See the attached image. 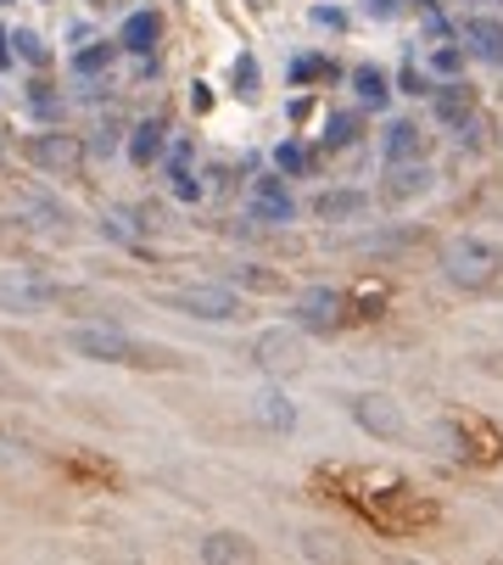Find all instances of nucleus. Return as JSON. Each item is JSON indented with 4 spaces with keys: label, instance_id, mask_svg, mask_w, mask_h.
Here are the masks:
<instances>
[{
    "label": "nucleus",
    "instance_id": "obj_1",
    "mask_svg": "<svg viewBox=\"0 0 503 565\" xmlns=\"http://www.w3.org/2000/svg\"><path fill=\"white\" fill-rule=\"evenodd\" d=\"M319 487H330L341 504H352L370 527H381L391 538L425 532V527H436V515H442L425 493H414L409 482H402L397 470H375V464L370 470L364 464H330V470H319Z\"/></svg>",
    "mask_w": 503,
    "mask_h": 565
},
{
    "label": "nucleus",
    "instance_id": "obj_2",
    "mask_svg": "<svg viewBox=\"0 0 503 565\" xmlns=\"http://www.w3.org/2000/svg\"><path fill=\"white\" fill-rule=\"evenodd\" d=\"M68 348L90 364H124V369H174L179 353L174 348H157V342H140L118 325H73L68 331Z\"/></svg>",
    "mask_w": 503,
    "mask_h": 565
},
{
    "label": "nucleus",
    "instance_id": "obj_3",
    "mask_svg": "<svg viewBox=\"0 0 503 565\" xmlns=\"http://www.w3.org/2000/svg\"><path fill=\"white\" fill-rule=\"evenodd\" d=\"M436 443L459 459V464H470V470L503 464V432H498V420H487V414H476V409H447V414L436 420Z\"/></svg>",
    "mask_w": 503,
    "mask_h": 565
},
{
    "label": "nucleus",
    "instance_id": "obj_4",
    "mask_svg": "<svg viewBox=\"0 0 503 565\" xmlns=\"http://www.w3.org/2000/svg\"><path fill=\"white\" fill-rule=\"evenodd\" d=\"M442 280L453 292H492L503 280V247L487 242V235H453L442 247Z\"/></svg>",
    "mask_w": 503,
    "mask_h": 565
},
{
    "label": "nucleus",
    "instance_id": "obj_5",
    "mask_svg": "<svg viewBox=\"0 0 503 565\" xmlns=\"http://www.w3.org/2000/svg\"><path fill=\"white\" fill-rule=\"evenodd\" d=\"M291 325L308 337H336L352 325V308H347V292L336 286H302L296 303H291Z\"/></svg>",
    "mask_w": 503,
    "mask_h": 565
},
{
    "label": "nucleus",
    "instance_id": "obj_6",
    "mask_svg": "<svg viewBox=\"0 0 503 565\" xmlns=\"http://www.w3.org/2000/svg\"><path fill=\"white\" fill-rule=\"evenodd\" d=\"M157 303H163V308H179V314H190V319H201V325H230V319L246 314L241 292L224 286V280H213V286H179V292H163Z\"/></svg>",
    "mask_w": 503,
    "mask_h": 565
},
{
    "label": "nucleus",
    "instance_id": "obj_7",
    "mask_svg": "<svg viewBox=\"0 0 503 565\" xmlns=\"http://www.w3.org/2000/svg\"><path fill=\"white\" fill-rule=\"evenodd\" d=\"M347 414H352V426L370 432L375 443H402L409 437V414H402V403L386 398V392H352Z\"/></svg>",
    "mask_w": 503,
    "mask_h": 565
},
{
    "label": "nucleus",
    "instance_id": "obj_8",
    "mask_svg": "<svg viewBox=\"0 0 503 565\" xmlns=\"http://www.w3.org/2000/svg\"><path fill=\"white\" fill-rule=\"evenodd\" d=\"M90 146L79 134H62V129H45V134H28V163L39 174H57V179H73L84 168Z\"/></svg>",
    "mask_w": 503,
    "mask_h": 565
},
{
    "label": "nucleus",
    "instance_id": "obj_9",
    "mask_svg": "<svg viewBox=\"0 0 503 565\" xmlns=\"http://www.w3.org/2000/svg\"><path fill=\"white\" fill-rule=\"evenodd\" d=\"M246 358L258 364L264 375H296L302 364H308V358H302V331H296V325L258 331V337H252V348H246Z\"/></svg>",
    "mask_w": 503,
    "mask_h": 565
},
{
    "label": "nucleus",
    "instance_id": "obj_10",
    "mask_svg": "<svg viewBox=\"0 0 503 565\" xmlns=\"http://www.w3.org/2000/svg\"><path fill=\"white\" fill-rule=\"evenodd\" d=\"M381 157H386V168L425 163V157H431V134H425V123H414V118H391L386 134H381Z\"/></svg>",
    "mask_w": 503,
    "mask_h": 565
},
{
    "label": "nucleus",
    "instance_id": "obj_11",
    "mask_svg": "<svg viewBox=\"0 0 503 565\" xmlns=\"http://www.w3.org/2000/svg\"><path fill=\"white\" fill-rule=\"evenodd\" d=\"M246 213L264 219V224H291L296 219V197L285 191L280 174H264V179H252V191H246Z\"/></svg>",
    "mask_w": 503,
    "mask_h": 565
},
{
    "label": "nucleus",
    "instance_id": "obj_12",
    "mask_svg": "<svg viewBox=\"0 0 503 565\" xmlns=\"http://www.w3.org/2000/svg\"><path fill=\"white\" fill-rule=\"evenodd\" d=\"M431 191H436L431 163H409V168H386L381 202H386V208H409V202H420V197H431Z\"/></svg>",
    "mask_w": 503,
    "mask_h": 565
},
{
    "label": "nucleus",
    "instance_id": "obj_13",
    "mask_svg": "<svg viewBox=\"0 0 503 565\" xmlns=\"http://www.w3.org/2000/svg\"><path fill=\"white\" fill-rule=\"evenodd\" d=\"M196 560L201 565H258V543H252L246 532L219 527V532H208V538L196 543Z\"/></svg>",
    "mask_w": 503,
    "mask_h": 565
},
{
    "label": "nucleus",
    "instance_id": "obj_14",
    "mask_svg": "<svg viewBox=\"0 0 503 565\" xmlns=\"http://www.w3.org/2000/svg\"><path fill=\"white\" fill-rule=\"evenodd\" d=\"M124 152H129L134 168L168 163V152H174V146H168V123H163V118H140V123L129 129V146H124Z\"/></svg>",
    "mask_w": 503,
    "mask_h": 565
},
{
    "label": "nucleus",
    "instance_id": "obj_15",
    "mask_svg": "<svg viewBox=\"0 0 503 565\" xmlns=\"http://www.w3.org/2000/svg\"><path fill=\"white\" fill-rule=\"evenodd\" d=\"M157 39H163V12L157 7L129 12L124 28H118V45H124V51H134V57H151V51H157Z\"/></svg>",
    "mask_w": 503,
    "mask_h": 565
},
{
    "label": "nucleus",
    "instance_id": "obj_16",
    "mask_svg": "<svg viewBox=\"0 0 503 565\" xmlns=\"http://www.w3.org/2000/svg\"><path fill=\"white\" fill-rule=\"evenodd\" d=\"M308 213H314V219H325V224L364 219V213H370V191H352V185H341V191H319V197L308 202Z\"/></svg>",
    "mask_w": 503,
    "mask_h": 565
},
{
    "label": "nucleus",
    "instance_id": "obj_17",
    "mask_svg": "<svg viewBox=\"0 0 503 565\" xmlns=\"http://www.w3.org/2000/svg\"><path fill=\"white\" fill-rule=\"evenodd\" d=\"M436 123H442V129H470V123H476V90H470L465 79L436 90Z\"/></svg>",
    "mask_w": 503,
    "mask_h": 565
},
{
    "label": "nucleus",
    "instance_id": "obj_18",
    "mask_svg": "<svg viewBox=\"0 0 503 565\" xmlns=\"http://www.w3.org/2000/svg\"><path fill=\"white\" fill-rule=\"evenodd\" d=\"M163 179H168V197L174 202H201V174H196V163H190V146H174L168 152V163H163Z\"/></svg>",
    "mask_w": 503,
    "mask_h": 565
},
{
    "label": "nucleus",
    "instance_id": "obj_19",
    "mask_svg": "<svg viewBox=\"0 0 503 565\" xmlns=\"http://www.w3.org/2000/svg\"><path fill=\"white\" fill-rule=\"evenodd\" d=\"M252 414H258V426H264V432H280V437H291V432H296V403H291L280 387H264L258 398H252Z\"/></svg>",
    "mask_w": 503,
    "mask_h": 565
},
{
    "label": "nucleus",
    "instance_id": "obj_20",
    "mask_svg": "<svg viewBox=\"0 0 503 565\" xmlns=\"http://www.w3.org/2000/svg\"><path fill=\"white\" fill-rule=\"evenodd\" d=\"M352 96H359V107H370V113H386V107H391V79H386V68H375V62L352 68Z\"/></svg>",
    "mask_w": 503,
    "mask_h": 565
},
{
    "label": "nucleus",
    "instance_id": "obj_21",
    "mask_svg": "<svg viewBox=\"0 0 503 565\" xmlns=\"http://www.w3.org/2000/svg\"><path fill=\"white\" fill-rule=\"evenodd\" d=\"M459 34L470 39V51H476L481 62L503 68V23H498V17H465V28H459Z\"/></svg>",
    "mask_w": 503,
    "mask_h": 565
},
{
    "label": "nucleus",
    "instance_id": "obj_22",
    "mask_svg": "<svg viewBox=\"0 0 503 565\" xmlns=\"http://www.w3.org/2000/svg\"><path fill=\"white\" fill-rule=\"evenodd\" d=\"M314 168H319L314 146H302V140H280V146H274V174L280 179H308Z\"/></svg>",
    "mask_w": 503,
    "mask_h": 565
},
{
    "label": "nucleus",
    "instance_id": "obj_23",
    "mask_svg": "<svg viewBox=\"0 0 503 565\" xmlns=\"http://www.w3.org/2000/svg\"><path fill=\"white\" fill-rule=\"evenodd\" d=\"M465 62H470V51H459L453 39H442V45H431V51H425V73H431L436 84H459Z\"/></svg>",
    "mask_w": 503,
    "mask_h": 565
},
{
    "label": "nucleus",
    "instance_id": "obj_24",
    "mask_svg": "<svg viewBox=\"0 0 503 565\" xmlns=\"http://www.w3.org/2000/svg\"><path fill=\"white\" fill-rule=\"evenodd\" d=\"M359 134H364V118H359V113H330V118H325V152L359 146Z\"/></svg>",
    "mask_w": 503,
    "mask_h": 565
},
{
    "label": "nucleus",
    "instance_id": "obj_25",
    "mask_svg": "<svg viewBox=\"0 0 503 565\" xmlns=\"http://www.w3.org/2000/svg\"><path fill=\"white\" fill-rule=\"evenodd\" d=\"M224 286H246V292H285V274H280V269H264V263H241V269H230Z\"/></svg>",
    "mask_w": 503,
    "mask_h": 565
},
{
    "label": "nucleus",
    "instance_id": "obj_26",
    "mask_svg": "<svg viewBox=\"0 0 503 565\" xmlns=\"http://www.w3.org/2000/svg\"><path fill=\"white\" fill-rule=\"evenodd\" d=\"M230 90L241 102H258V90H264V73H258V57L252 51H241L235 62H230Z\"/></svg>",
    "mask_w": 503,
    "mask_h": 565
},
{
    "label": "nucleus",
    "instance_id": "obj_27",
    "mask_svg": "<svg viewBox=\"0 0 503 565\" xmlns=\"http://www.w3.org/2000/svg\"><path fill=\"white\" fill-rule=\"evenodd\" d=\"M118 51H124L118 39H101V45H90V51H79V57H73V73H79V79H95V73H107V68L118 62Z\"/></svg>",
    "mask_w": 503,
    "mask_h": 565
},
{
    "label": "nucleus",
    "instance_id": "obj_28",
    "mask_svg": "<svg viewBox=\"0 0 503 565\" xmlns=\"http://www.w3.org/2000/svg\"><path fill=\"white\" fill-rule=\"evenodd\" d=\"M386 297H391V292L375 280V286H352V292H347V308H352V319H381Z\"/></svg>",
    "mask_w": 503,
    "mask_h": 565
},
{
    "label": "nucleus",
    "instance_id": "obj_29",
    "mask_svg": "<svg viewBox=\"0 0 503 565\" xmlns=\"http://www.w3.org/2000/svg\"><path fill=\"white\" fill-rule=\"evenodd\" d=\"M325 79H336L330 57H296L291 62V84H325Z\"/></svg>",
    "mask_w": 503,
    "mask_h": 565
},
{
    "label": "nucleus",
    "instance_id": "obj_30",
    "mask_svg": "<svg viewBox=\"0 0 503 565\" xmlns=\"http://www.w3.org/2000/svg\"><path fill=\"white\" fill-rule=\"evenodd\" d=\"M397 90H402V96H436V79L420 68V62H402V73H397Z\"/></svg>",
    "mask_w": 503,
    "mask_h": 565
},
{
    "label": "nucleus",
    "instance_id": "obj_31",
    "mask_svg": "<svg viewBox=\"0 0 503 565\" xmlns=\"http://www.w3.org/2000/svg\"><path fill=\"white\" fill-rule=\"evenodd\" d=\"M12 51H17L28 68H45V62H50V45H45L34 28H17V34H12Z\"/></svg>",
    "mask_w": 503,
    "mask_h": 565
},
{
    "label": "nucleus",
    "instance_id": "obj_32",
    "mask_svg": "<svg viewBox=\"0 0 503 565\" xmlns=\"http://www.w3.org/2000/svg\"><path fill=\"white\" fill-rule=\"evenodd\" d=\"M73 470H84V476H95V482H118V470L107 464V459H68Z\"/></svg>",
    "mask_w": 503,
    "mask_h": 565
},
{
    "label": "nucleus",
    "instance_id": "obj_33",
    "mask_svg": "<svg viewBox=\"0 0 503 565\" xmlns=\"http://www.w3.org/2000/svg\"><path fill=\"white\" fill-rule=\"evenodd\" d=\"M34 113H45V118H57V113H62V102L50 96V84H34Z\"/></svg>",
    "mask_w": 503,
    "mask_h": 565
},
{
    "label": "nucleus",
    "instance_id": "obj_34",
    "mask_svg": "<svg viewBox=\"0 0 503 565\" xmlns=\"http://www.w3.org/2000/svg\"><path fill=\"white\" fill-rule=\"evenodd\" d=\"M12 57H17V51H12V34H7V28H0V73H7V68H12Z\"/></svg>",
    "mask_w": 503,
    "mask_h": 565
},
{
    "label": "nucleus",
    "instance_id": "obj_35",
    "mask_svg": "<svg viewBox=\"0 0 503 565\" xmlns=\"http://www.w3.org/2000/svg\"><path fill=\"white\" fill-rule=\"evenodd\" d=\"M314 23H330V28H341V23H347V17H341V12H336V7H319V12H314Z\"/></svg>",
    "mask_w": 503,
    "mask_h": 565
},
{
    "label": "nucleus",
    "instance_id": "obj_36",
    "mask_svg": "<svg viewBox=\"0 0 503 565\" xmlns=\"http://www.w3.org/2000/svg\"><path fill=\"white\" fill-rule=\"evenodd\" d=\"M12 392V369H7V358H0V398Z\"/></svg>",
    "mask_w": 503,
    "mask_h": 565
},
{
    "label": "nucleus",
    "instance_id": "obj_37",
    "mask_svg": "<svg viewBox=\"0 0 503 565\" xmlns=\"http://www.w3.org/2000/svg\"><path fill=\"white\" fill-rule=\"evenodd\" d=\"M0 7H7V0H0Z\"/></svg>",
    "mask_w": 503,
    "mask_h": 565
}]
</instances>
